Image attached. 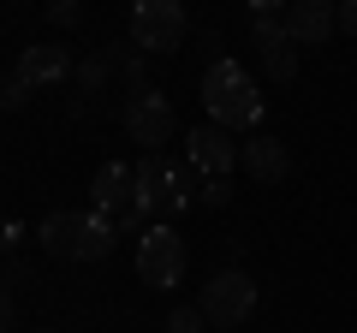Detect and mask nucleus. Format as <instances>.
Segmentation results:
<instances>
[{
    "label": "nucleus",
    "instance_id": "dca6fc26",
    "mask_svg": "<svg viewBox=\"0 0 357 333\" xmlns=\"http://www.w3.org/2000/svg\"><path fill=\"white\" fill-rule=\"evenodd\" d=\"M167 333H203V309H197V304H178L173 316H167Z\"/></svg>",
    "mask_w": 357,
    "mask_h": 333
},
{
    "label": "nucleus",
    "instance_id": "6e6552de",
    "mask_svg": "<svg viewBox=\"0 0 357 333\" xmlns=\"http://www.w3.org/2000/svg\"><path fill=\"white\" fill-rule=\"evenodd\" d=\"M185 203H191V196H185V179H178L161 155H143L137 161V215L143 220L149 215H178Z\"/></svg>",
    "mask_w": 357,
    "mask_h": 333
},
{
    "label": "nucleus",
    "instance_id": "423d86ee",
    "mask_svg": "<svg viewBox=\"0 0 357 333\" xmlns=\"http://www.w3.org/2000/svg\"><path fill=\"white\" fill-rule=\"evenodd\" d=\"M173 131H178V114L161 90H143L126 102V137L143 143V155H161V143H173Z\"/></svg>",
    "mask_w": 357,
    "mask_h": 333
},
{
    "label": "nucleus",
    "instance_id": "9b49d317",
    "mask_svg": "<svg viewBox=\"0 0 357 333\" xmlns=\"http://www.w3.org/2000/svg\"><path fill=\"white\" fill-rule=\"evenodd\" d=\"M333 30H340V24H333L328 0H292V6H286V36H292L298 48H321Z\"/></svg>",
    "mask_w": 357,
    "mask_h": 333
},
{
    "label": "nucleus",
    "instance_id": "f8f14e48",
    "mask_svg": "<svg viewBox=\"0 0 357 333\" xmlns=\"http://www.w3.org/2000/svg\"><path fill=\"white\" fill-rule=\"evenodd\" d=\"M238 166L256 185H280L286 173H292V155H286L280 137H250V143H238Z\"/></svg>",
    "mask_w": 357,
    "mask_h": 333
},
{
    "label": "nucleus",
    "instance_id": "aec40b11",
    "mask_svg": "<svg viewBox=\"0 0 357 333\" xmlns=\"http://www.w3.org/2000/svg\"><path fill=\"white\" fill-rule=\"evenodd\" d=\"M0 333H13V292L0 286Z\"/></svg>",
    "mask_w": 357,
    "mask_h": 333
},
{
    "label": "nucleus",
    "instance_id": "9d476101",
    "mask_svg": "<svg viewBox=\"0 0 357 333\" xmlns=\"http://www.w3.org/2000/svg\"><path fill=\"white\" fill-rule=\"evenodd\" d=\"M89 196H96V215H107V220H126L131 208H137V166H126V161H107L102 173H96V185H89Z\"/></svg>",
    "mask_w": 357,
    "mask_h": 333
},
{
    "label": "nucleus",
    "instance_id": "f03ea898",
    "mask_svg": "<svg viewBox=\"0 0 357 333\" xmlns=\"http://www.w3.org/2000/svg\"><path fill=\"white\" fill-rule=\"evenodd\" d=\"M114 220L107 215H72V208H60V215L42 220V244H48V256H66V262H102L107 250H114Z\"/></svg>",
    "mask_w": 357,
    "mask_h": 333
},
{
    "label": "nucleus",
    "instance_id": "39448f33",
    "mask_svg": "<svg viewBox=\"0 0 357 333\" xmlns=\"http://www.w3.org/2000/svg\"><path fill=\"white\" fill-rule=\"evenodd\" d=\"M185 30H191V18L178 0H137L131 6V48L137 54H173Z\"/></svg>",
    "mask_w": 357,
    "mask_h": 333
},
{
    "label": "nucleus",
    "instance_id": "7ed1b4c3",
    "mask_svg": "<svg viewBox=\"0 0 357 333\" xmlns=\"http://www.w3.org/2000/svg\"><path fill=\"white\" fill-rule=\"evenodd\" d=\"M137 280L155 286V292H173L185 280V238H178L167 220H149L137 238Z\"/></svg>",
    "mask_w": 357,
    "mask_h": 333
},
{
    "label": "nucleus",
    "instance_id": "a211bd4d",
    "mask_svg": "<svg viewBox=\"0 0 357 333\" xmlns=\"http://www.w3.org/2000/svg\"><path fill=\"white\" fill-rule=\"evenodd\" d=\"M48 18H54V24H77V18H84V6H72V0H54V6H48Z\"/></svg>",
    "mask_w": 357,
    "mask_h": 333
},
{
    "label": "nucleus",
    "instance_id": "20e7f679",
    "mask_svg": "<svg viewBox=\"0 0 357 333\" xmlns=\"http://www.w3.org/2000/svg\"><path fill=\"white\" fill-rule=\"evenodd\" d=\"M203 321L208 327H220V333H232V327H244L250 321V309H256V280L244 268H220L215 280L203 286Z\"/></svg>",
    "mask_w": 357,
    "mask_h": 333
},
{
    "label": "nucleus",
    "instance_id": "4468645a",
    "mask_svg": "<svg viewBox=\"0 0 357 333\" xmlns=\"http://www.w3.org/2000/svg\"><path fill=\"white\" fill-rule=\"evenodd\" d=\"M250 30H256V48L274 36H286V6H274V0H262V6H250Z\"/></svg>",
    "mask_w": 357,
    "mask_h": 333
},
{
    "label": "nucleus",
    "instance_id": "0eeeda50",
    "mask_svg": "<svg viewBox=\"0 0 357 333\" xmlns=\"http://www.w3.org/2000/svg\"><path fill=\"white\" fill-rule=\"evenodd\" d=\"M72 77V54L66 48H54V42H36V48H24L18 54V72H13V84H6V95L0 102H30V90H42V84H66Z\"/></svg>",
    "mask_w": 357,
    "mask_h": 333
},
{
    "label": "nucleus",
    "instance_id": "f3484780",
    "mask_svg": "<svg viewBox=\"0 0 357 333\" xmlns=\"http://www.w3.org/2000/svg\"><path fill=\"white\" fill-rule=\"evenodd\" d=\"M203 203L208 208H227L232 203V179H203Z\"/></svg>",
    "mask_w": 357,
    "mask_h": 333
},
{
    "label": "nucleus",
    "instance_id": "412c9836",
    "mask_svg": "<svg viewBox=\"0 0 357 333\" xmlns=\"http://www.w3.org/2000/svg\"><path fill=\"white\" fill-rule=\"evenodd\" d=\"M18 238H24V232H18V220H0V250H13Z\"/></svg>",
    "mask_w": 357,
    "mask_h": 333
},
{
    "label": "nucleus",
    "instance_id": "1a4fd4ad",
    "mask_svg": "<svg viewBox=\"0 0 357 333\" xmlns=\"http://www.w3.org/2000/svg\"><path fill=\"white\" fill-rule=\"evenodd\" d=\"M185 155H191V166L203 173V179H227L232 166H238V143H232V131H220V125H197L191 137H185Z\"/></svg>",
    "mask_w": 357,
    "mask_h": 333
},
{
    "label": "nucleus",
    "instance_id": "f257e3e1",
    "mask_svg": "<svg viewBox=\"0 0 357 333\" xmlns=\"http://www.w3.org/2000/svg\"><path fill=\"white\" fill-rule=\"evenodd\" d=\"M203 107H208V125H220V131L262 125V90L250 84V72L238 60H215L203 72Z\"/></svg>",
    "mask_w": 357,
    "mask_h": 333
},
{
    "label": "nucleus",
    "instance_id": "ddd939ff",
    "mask_svg": "<svg viewBox=\"0 0 357 333\" xmlns=\"http://www.w3.org/2000/svg\"><path fill=\"white\" fill-rule=\"evenodd\" d=\"M262 65H268V77H274V84H292V77H298V42H292V36L262 42Z\"/></svg>",
    "mask_w": 357,
    "mask_h": 333
},
{
    "label": "nucleus",
    "instance_id": "2eb2a0df",
    "mask_svg": "<svg viewBox=\"0 0 357 333\" xmlns=\"http://www.w3.org/2000/svg\"><path fill=\"white\" fill-rule=\"evenodd\" d=\"M107 72H114V54H89V60L84 65H77V90H84V95H96V90H102V84H107Z\"/></svg>",
    "mask_w": 357,
    "mask_h": 333
},
{
    "label": "nucleus",
    "instance_id": "6ab92c4d",
    "mask_svg": "<svg viewBox=\"0 0 357 333\" xmlns=\"http://www.w3.org/2000/svg\"><path fill=\"white\" fill-rule=\"evenodd\" d=\"M333 24H340V36H357V0H345V6H333Z\"/></svg>",
    "mask_w": 357,
    "mask_h": 333
}]
</instances>
